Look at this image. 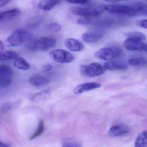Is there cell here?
I'll return each mask as SVG.
<instances>
[{
	"instance_id": "cell-1",
	"label": "cell",
	"mask_w": 147,
	"mask_h": 147,
	"mask_svg": "<svg viewBox=\"0 0 147 147\" xmlns=\"http://www.w3.org/2000/svg\"><path fill=\"white\" fill-rule=\"evenodd\" d=\"M56 40L53 38H38L32 39L26 45L27 50L31 51H45L55 45Z\"/></svg>"
},
{
	"instance_id": "cell-2",
	"label": "cell",
	"mask_w": 147,
	"mask_h": 147,
	"mask_svg": "<svg viewBox=\"0 0 147 147\" xmlns=\"http://www.w3.org/2000/svg\"><path fill=\"white\" fill-rule=\"evenodd\" d=\"M32 37L30 32L22 28H18L14 30L7 38L6 43L9 46H19L30 40Z\"/></svg>"
},
{
	"instance_id": "cell-3",
	"label": "cell",
	"mask_w": 147,
	"mask_h": 147,
	"mask_svg": "<svg viewBox=\"0 0 147 147\" xmlns=\"http://www.w3.org/2000/svg\"><path fill=\"white\" fill-rule=\"evenodd\" d=\"M104 9L109 13L127 16L138 15L136 9L133 6L120 4H108L104 7Z\"/></svg>"
},
{
	"instance_id": "cell-4",
	"label": "cell",
	"mask_w": 147,
	"mask_h": 147,
	"mask_svg": "<svg viewBox=\"0 0 147 147\" xmlns=\"http://www.w3.org/2000/svg\"><path fill=\"white\" fill-rule=\"evenodd\" d=\"M72 13L82 17H97L102 13L104 9L101 6L90 7H72L70 9Z\"/></svg>"
},
{
	"instance_id": "cell-5",
	"label": "cell",
	"mask_w": 147,
	"mask_h": 147,
	"mask_svg": "<svg viewBox=\"0 0 147 147\" xmlns=\"http://www.w3.org/2000/svg\"><path fill=\"white\" fill-rule=\"evenodd\" d=\"M106 69L98 63H92L87 65H83L80 69V72L83 76L94 77L102 75L104 73Z\"/></svg>"
},
{
	"instance_id": "cell-6",
	"label": "cell",
	"mask_w": 147,
	"mask_h": 147,
	"mask_svg": "<svg viewBox=\"0 0 147 147\" xmlns=\"http://www.w3.org/2000/svg\"><path fill=\"white\" fill-rule=\"evenodd\" d=\"M121 54V50L117 47H104L95 53V56L97 58L106 61L117 58Z\"/></svg>"
},
{
	"instance_id": "cell-7",
	"label": "cell",
	"mask_w": 147,
	"mask_h": 147,
	"mask_svg": "<svg viewBox=\"0 0 147 147\" xmlns=\"http://www.w3.org/2000/svg\"><path fill=\"white\" fill-rule=\"evenodd\" d=\"M50 56L55 62L60 63H71L74 57L70 53L62 49H56L50 53Z\"/></svg>"
},
{
	"instance_id": "cell-8",
	"label": "cell",
	"mask_w": 147,
	"mask_h": 147,
	"mask_svg": "<svg viewBox=\"0 0 147 147\" xmlns=\"http://www.w3.org/2000/svg\"><path fill=\"white\" fill-rule=\"evenodd\" d=\"M13 73L12 69L7 65L0 66V86L3 88L8 87L12 81Z\"/></svg>"
},
{
	"instance_id": "cell-9",
	"label": "cell",
	"mask_w": 147,
	"mask_h": 147,
	"mask_svg": "<svg viewBox=\"0 0 147 147\" xmlns=\"http://www.w3.org/2000/svg\"><path fill=\"white\" fill-rule=\"evenodd\" d=\"M130 129L127 125L119 124L111 127L108 131V134L111 137H120L128 134Z\"/></svg>"
},
{
	"instance_id": "cell-10",
	"label": "cell",
	"mask_w": 147,
	"mask_h": 147,
	"mask_svg": "<svg viewBox=\"0 0 147 147\" xmlns=\"http://www.w3.org/2000/svg\"><path fill=\"white\" fill-rule=\"evenodd\" d=\"M147 44L142 41L127 39L124 42L125 48L129 51H139L144 50Z\"/></svg>"
},
{
	"instance_id": "cell-11",
	"label": "cell",
	"mask_w": 147,
	"mask_h": 147,
	"mask_svg": "<svg viewBox=\"0 0 147 147\" xmlns=\"http://www.w3.org/2000/svg\"><path fill=\"white\" fill-rule=\"evenodd\" d=\"M101 84L97 83H86L81 84L75 87L73 92L75 94H79L86 91L97 89L101 87Z\"/></svg>"
},
{
	"instance_id": "cell-12",
	"label": "cell",
	"mask_w": 147,
	"mask_h": 147,
	"mask_svg": "<svg viewBox=\"0 0 147 147\" xmlns=\"http://www.w3.org/2000/svg\"><path fill=\"white\" fill-rule=\"evenodd\" d=\"M49 79L40 74L32 75L28 79L29 83L35 86H42L47 84L49 82Z\"/></svg>"
},
{
	"instance_id": "cell-13",
	"label": "cell",
	"mask_w": 147,
	"mask_h": 147,
	"mask_svg": "<svg viewBox=\"0 0 147 147\" xmlns=\"http://www.w3.org/2000/svg\"><path fill=\"white\" fill-rule=\"evenodd\" d=\"M65 45L67 48L71 51H81L84 48L83 44L79 40L74 38L66 39L65 42Z\"/></svg>"
},
{
	"instance_id": "cell-14",
	"label": "cell",
	"mask_w": 147,
	"mask_h": 147,
	"mask_svg": "<svg viewBox=\"0 0 147 147\" xmlns=\"http://www.w3.org/2000/svg\"><path fill=\"white\" fill-rule=\"evenodd\" d=\"M21 10L19 9H13L8 11L1 12L0 15V21L5 22L11 20L18 17L20 14Z\"/></svg>"
},
{
	"instance_id": "cell-15",
	"label": "cell",
	"mask_w": 147,
	"mask_h": 147,
	"mask_svg": "<svg viewBox=\"0 0 147 147\" xmlns=\"http://www.w3.org/2000/svg\"><path fill=\"white\" fill-rule=\"evenodd\" d=\"M103 36V34L101 32H90L84 33L82 38L86 43H94L99 41Z\"/></svg>"
},
{
	"instance_id": "cell-16",
	"label": "cell",
	"mask_w": 147,
	"mask_h": 147,
	"mask_svg": "<svg viewBox=\"0 0 147 147\" xmlns=\"http://www.w3.org/2000/svg\"><path fill=\"white\" fill-rule=\"evenodd\" d=\"M104 66L106 69L113 70H127L128 66L125 63L117 61H109L105 63Z\"/></svg>"
},
{
	"instance_id": "cell-17",
	"label": "cell",
	"mask_w": 147,
	"mask_h": 147,
	"mask_svg": "<svg viewBox=\"0 0 147 147\" xmlns=\"http://www.w3.org/2000/svg\"><path fill=\"white\" fill-rule=\"evenodd\" d=\"M62 0H41L38 4V8L41 10L48 11L58 4Z\"/></svg>"
},
{
	"instance_id": "cell-18",
	"label": "cell",
	"mask_w": 147,
	"mask_h": 147,
	"mask_svg": "<svg viewBox=\"0 0 147 147\" xmlns=\"http://www.w3.org/2000/svg\"><path fill=\"white\" fill-rule=\"evenodd\" d=\"M51 95V91L48 90H45L34 95L31 98V100L33 102H38L45 100L48 99Z\"/></svg>"
},
{
	"instance_id": "cell-19",
	"label": "cell",
	"mask_w": 147,
	"mask_h": 147,
	"mask_svg": "<svg viewBox=\"0 0 147 147\" xmlns=\"http://www.w3.org/2000/svg\"><path fill=\"white\" fill-rule=\"evenodd\" d=\"M14 66L16 68L22 70H28L30 69V65L24 59L20 57L15 59L14 63Z\"/></svg>"
},
{
	"instance_id": "cell-20",
	"label": "cell",
	"mask_w": 147,
	"mask_h": 147,
	"mask_svg": "<svg viewBox=\"0 0 147 147\" xmlns=\"http://www.w3.org/2000/svg\"><path fill=\"white\" fill-rule=\"evenodd\" d=\"M135 147H147V131L140 134L135 144Z\"/></svg>"
},
{
	"instance_id": "cell-21",
	"label": "cell",
	"mask_w": 147,
	"mask_h": 147,
	"mask_svg": "<svg viewBox=\"0 0 147 147\" xmlns=\"http://www.w3.org/2000/svg\"><path fill=\"white\" fill-rule=\"evenodd\" d=\"M18 57V54L12 51H2L1 52L0 59L4 61L10 59H15Z\"/></svg>"
},
{
	"instance_id": "cell-22",
	"label": "cell",
	"mask_w": 147,
	"mask_h": 147,
	"mask_svg": "<svg viewBox=\"0 0 147 147\" xmlns=\"http://www.w3.org/2000/svg\"><path fill=\"white\" fill-rule=\"evenodd\" d=\"M128 63L133 66H147V59L142 57H136L129 59Z\"/></svg>"
},
{
	"instance_id": "cell-23",
	"label": "cell",
	"mask_w": 147,
	"mask_h": 147,
	"mask_svg": "<svg viewBox=\"0 0 147 147\" xmlns=\"http://www.w3.org/2000/svg\"><path fill=\"white\" fill-rule=\"evenodd\" d=\"M128 39L142 41L146 40L145 34L140 32H133L127 33L125 34Z\"/></svg>"
},
{
	"instance_id": "cell-24",
	"label": "cell",
	"mask_w": 147,
	"mask_h": 147,
	"mask_svg": "<svg viewBox=\"0 0 147 147\" xmlns=\"http://www.w3.org/2000/svg\"><path fill=\"white\" fill-rule=\"evenodd\" d=\"M134 7L136 9L138 15L147 16V4L142 2L135 3L134 4Z\"/></svg>"
},
{
	"instance_id": "cell-25",
	"label": "cell",
	"mask_w": 147,
	"mask_h": 147,
	"mask_svg": "<svg viewBox=\"0 0 147 147\" xmlns=\"http://www.w3.org/2000/svg\"><path fill=\"white\" fill-rule=\"evenodd\" d=\"M47 28L50 31L54 32H58L62 29L61 25L57 22H52L47 26Z\"/></svg>"
},
{
	"instance_id": "cell-26",
	"label": "cell",
	"mask_w": 147,
	"mask_h": 147,
	"mask_svg": "<svg viewBox=\"0 0 147 147\" xmlns=\"http://www.w3.org/2000/svg\"><path fill=\"white\" fill-rule=\"evenodd\" d=\"M44 130V123L43 121L41 120L40 121L39 123V127L38 129L36 131L35 133L33 134V135L30 137V140H33L35 138H37L38 136H40L43 133Z\"/></svg>"
},
{
	"instance_id": "cell-27",
	"label": "cell",
	"mask_w": 147,
	"mask_h": 147,
	"mask_svg": "<svg viewBox=\"0 0 147 147\" xmlns=\"http://www.w3.org/2000/svg\"><path fill=\"white\" fill-rule=\"evenodd\" d=\"M91 22V18L89 17H82L77 20V23L80 25H88Z\"/></svg>"
},
{
	"instance_id": "cell-28",
	"label": "cell",
	"mask_w": 147,
	"mask_h": 147,
	"mask_svg": "<svg viewBox=\"0 0 147 147\" xmlns=\"http://www.w3.org/2000/svg\"><path fill=\"white\" fill-rule=\"evenodd\" d=\"M66 1L70 3L77 4H85L88 3L90 0H66Z\"/></svg>"
},
{
	"instance_id": "cell-29",
	"label": "cell",
	"mask_w": 147,
	"mask_h": 147,
	"mask_svg": "<svg viewBox=\"0 0 147 147\" xmlns=\"http://www.w3.org/2000/svg\"><path fill=\"white\" fill-rule=\"evenodd\" d=\"M137 25L141 27L147 29V19L141 20L137 22Z\"/></svg>"
},
{
	"instance_id": "cell-30",
	"label": "cell",
	"mask_w": 147,
	"mask_h": 147,
	"mask_svg": "<svg viewBox=\"0 0 147 147\" xmlns=\"http://www.w3.org/2000/svg\"><path fill=\"white\" fill-rule=\"evenodd\" d=\"M62 147H81L79 145L70 142H65L63 144Z\"/></svg>"
},
{
	"instance_id": "cell-31",
	"label": "cell",
	"mask_w": 147,
	"mask_h": 147,
	"mask_svg": "<svg viewBox=\"0 0 147 147\" xmlns=\"http://www.w3.org/2000/svg\"><path fill=\"white\" fill-rule=\"evenodd\" d=\"M52 68V67L50 65H46L43 67V69L44 71H49L51 70Z\"/></svg>"
},
{
	"instance_id": "cell-32",
	"label": "cell",
	"mask_w": 147,
	"mask_h": 147,
	"mask_svg": "<svg viewBox=\"0 0 147 147\" xmlns=\"http://www.w3.org/2000/svg\"><path fill=\"white\" fill-rule=\"evenodd\" d=\"M10 0H0V7H2L9 2Z\"/></svg>"
},
{
	"instance_id": "cell-33",
	"label": "cell",
	"mask_w": 147,
	"mask_h": 147,
	"mask_svg": "<svg viewBox=\"0 0 147 147\" xmlns=\"http://www.w3.org/2000/svg\"><path fill=\"white\" fill-rule=\"evenodd\" d=\"M107 2L111 3H116L122 1H127V0H103Z\"/></svg>"
},
{
	"instance_id": "cell-34",
	"label": "cell",
	"mask_w": 147,
	"mask_h": 147,
	"mask_svg": "<svg viewBox=\"0 0 147 147\" xmlns=\"http://www.w3.org/2000/svg\"><path fill=\"white\" fill-rule=\"evenodd\" d=\"M10 108H11V105H10L9 104L7 103H6V104L3 105V109L8 110Z\"/></svg>"
},
{
	"instance_id": "cell-35",
	"label": "cell",
	"mask_w": 147,
	"mask_h": 147,
	"mask_svg": "<svg viewBox=\"0 0 147 147\" xmlns=\"http://www.w3.org/2000/svg\"><path fill=\"white\" fill-rule=\"evenodd\" d=\"M0 147H10V146L8 144H5V143H3L1 142H0Z\"/></svg>"
},
{
	"instance_id": "cell-36",
	"label": "cell",
	"mask_w": 147,
	"mask_h": 147,
	"mask_svg": "<svg viewBox=\"0 0 147 147\" xmlns=\"http://www.w3.org/2000/svg\"><path fill=\"white\" fill-rule=\"evenodd\" d=\"M3 49H4V45H3L1 40V41H0V50H1V52L2 51Z\"/></svg>"
},
{
	"instance_id": "cell-37",
	"label": "cell",
	"mask_w": 147,
	"mask_h": 147,
	"mask_svg": "<svg viewBox=\"0 0 147 147\" xmlns=\"http://www.w3.org/2000/svg\"><path fill=\"white\" fill-rule=\"evenodd\" d=\"M144 51H146L147 52V44L146 46V47H145V50H144Z\"/></svg>"
},
{
	"instance_id": "cell-38",
	"label": "cell",
	"mask_w": 147,
	"mask_h": 147,
	"mask_svg": "<svg viewBox=\"0 0 147 147\" xmlns=\"http://www.w3.org/2000/svg\"><path fill=\"white\" fill-rule=\"evenodd\" d=\"M146 1H147V0H146Z\"/></svg>"
}]
</instances>
